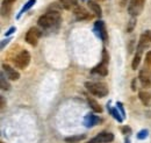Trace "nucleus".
<instances>
[{"label":"nucleus","instance_id":"nucleus-1","mask_svg":"<svg viewBox=\"0 0 151 143\" xmlns=\"http://www.w3.org/2000/svg\"><path fill=\"white\" fill-rule=\"evenodd\" d=\"M62 17L58 11H48L38 18L37 25L44 30H57L60 26Z\"/></svg>","mask_w":151,"mask_h":143},{"label":"nucleus","instance_id":"nucleus-2","mask_svg":"<svg viewBox=\"0 0 151 143\" xmlns=\"http://www.w3.org/2000/svg\"><path fill=\"white\" fill-rule=\"evenodd\" d=\"M85 87L91 94L99 98H105L108 94V86L102 82H86Z\"/></svg>","mask_w":151,"mask_h":143},{"label":"nucleus","instance_id":"nucleus-3","mask_svg":"<svg viewBox=\"0 0 151 143\" xmlns=\"http://www.w3.org/2000/svg\"><path fill=\"white\" fill-rule=\"evenodd\" d=\"M30 59H32V56L29 54V51L26 50V49H23V50H21L19 54L14 57L13 64H14V66L17 69L24 70L30 64Z\"/></svg>","mask_w":151,"mask_h":143},{"label":"nucleus","instance_id":"nucleus-4","mask_svg":"<svg viewBox=\"0 0 151 143\" xmlns=\"http://www.w3.org/2000/svg\"><path fill=\"white\" fill-rule=\"evenodd\" d=\"M147 0H130L129 6H128V13L132 15V18H137L141 15V13L144 9Z\"/></svg>","mask_w":151,"mask_h":143},{"label":"nucleus","instance_id":"nucleus-5","mask_svg":"<svg viewBox=\"0 0 151 143\" xmlns=\"http://www.w3.org/2000/svg\"><path fill=\"white\" fill-rule=\"evenodd\" d=\"M41 36H42V32L37 27H32L26 34V42L30 44L32 47H36Z\"/></svg>","mask_w":151,"mask_h":143},{"label":"nucleus","instance_id":"nucleus-6","mask_svg":"<svg viewBox=\"0 0 151 143\" xmlns=\"http://www.w3.org/2000/svg\"><path fill=\"white\" fill-rule=\"evenodd\" d=\"M149 47H151V30H145L144 33H142V35L139 36V41L137 43L136 51L142 54L143 50H145Z\"/></svg>","mask_w":151,"mask_h":143},{"label":"nucleus","instance_id":"nucleus-7","mask_svg":"<svg viewBox=\"0 0 151 143\" xmlns=\"http://www.w3.org/2000/svg\"><path fill=\"white\" fill-rule=\"evenodd\" d=\"M138 79H139V82H141L142 87H144V89H149V87H151V70H150V68L144 66L143 69H141V70H139V73H138Z\"/></svg>","mask_w":151,"mask_h":143},{"label":"nucleus","instance_id":"nucleus-8","mask_svg":"<svg viewBox=\"0 0 151 143\" xmlns=\"http://www.w3.org/2000/svg\"><path fill=\"white\" fill-rule=\"evenodd\" d=\"M114 141V134L109 131H101L87 143H109Z\"/></svg>","mask_w":151,"mask_h":143},{"label":"nucleus","instance_id":"nucleus-9","mask_svg":"<svg viewBox=\"0 0 151 143\" xmlns=\"http://www.w3.org/2000/svg\"><path fill=\"white\" fill-rule=\"evenodd\" d=\"M2 71L6 73V77L9 79V80H13V82H15V80H19L20 79V73L19 71L15 69V68H13V66H11L9 64H2Z\"/></svg>","mask_w":151,"mask_h":143},{"label":"nucleus","instance_id":"nucleus-10","mask_svg":"<svg viewBox=\"0 0 151 143\" xmlns=\"http://www.w3.org/2000/svg\"><path fill=\"white\" fill-rule=\"evenodd\" d=\"M73 15H75V18L77 19L78 21L91 20V19L93 18V15H92L88 11H86L84 7H81V6H77L75 9H73Z\"/></svg>","mask_w":151,"mask_h":143},{"label":"nucleus","instance_id":"nucleus-11","mask_svg":"<svg viewBox=\"0 0 151 143\" xmlns=\"http://www.w3.org/2000/svg\"><path fill=\"white\" fill-rule=\"evenodd\" d=\"M94 28H95V32H96L98 36H99L104 42H107V41H108V33H107L105 22L101 21V20L96 21L94 25Z\"/></svg>","mask_w":151,"mask_h":143},{"label":"nucleus","instance_id":"nucleus-12","mask_svg":"<svg viewBox=\"0 0 151 143\" xmlns=\"http://www.w3.org/2000/svg\"><path fill=\"white\" fill-rule=\"evenodd\" d=\"M100 121H101L100 118L96 116V115H94V114H92V113L87 114V115L84 118V125H85V127H87V128H92V127H94V126L98 125Z\"/></svg>","mask_w":151,"mask_h":143},{"label":"nucleus","instance_id":"nucleus-13","mask_svg":"<svg viewBox=\"0 0 151 143\" xmlns=\"http://www.w3.org/2000/svg\"><path fill=\"white\" fill-rule=\"evenodd\" d=\"M15 1L17 0H2V4H1V13H2V17H5V15L8 17L11 14L13 4Z\"/></svg>","mask_w":151,"mask_h":143},{"label":"nucleus","instance_id":"nucleus-14","mask_svg":"<svg viewBox=\"0 0 151 143\" xmlns=\"http://www.w3.org/2000/svg\"><path fill=\"white\" fill-rule=\"evenodd\" d=\"M92 72H93V73H98V74H100V76H102V77H106V76L108 74V64L101 61V63L98 64L94 69L92 70Z\"/></svg>","mask_w":151,"mask_h":143},{"label":"nucleus","instance_id":"nucleus-15","mask_svg":"<svg viewBox=\"0 0 151 143\" xmlns=\"http://www.w3.org/2000/svg\"><path fill=\"white\" fill-rule=\"evenodd\" d=\"M87 6L90 7V9L94 13V15H96L98 18H100L102 15V9L100 7V5L96 2V1H93V0H88L87 2Z\"/></svg>","mask_w":151,"mask_h":143},{"label":"nucleus","instance_id":"nucleus-16","mask_svg":"<svg viewBox=\"0 0 151 143\" xmlns=\"http://www.w3.org/2000/svg\"><path fill=\"white\" fill-rule=\"evenodd\" d=\"M138 98H139V100L142 101V104H143L144 106H149V105H150L151 94L148 91H145V90L139 91V92H138Z\"/></svg>","mask_w":151,"mask_h":143},{"label":"nucleus","instance_id":"nucleus-17","mask_svg":"<svg viewBox=\"0 0 151 143\" xmlns=\"http://www.w3.org/2000/svg\"><path fill=\"white\" fill-rule=\"evenodd\" d=\"M59 4L64 9H75L78 6V0H59Z\"/></svg>","mask_w":151,"mask_h":143},{"label":"nucleus","instance_id":"nucleus-18","mask_svg":"<svg viewBox=\"0 0 151 143\" xmlns=\"http://www.w3.org/2000/svg\"><path fill=\"white\" fill-rule=\"evenodd\" d=\"M87 103H88L90 107L93 109V112H95V113H101L102 112V107L99 105V103L96 100H94L93 98L87 97Z\"/></svg>","mask_w":151,"mask_h":143},{"label":"nucleus","instance_id":"nucleus-19","mask_svg":"<svg viewBox=\"0 0 151 143\" xmlns=\"http://www.w3.org/2000/svg\"><path fill=\"white\" fill-rule=\"evenodd\" d=\"M108 109H109V112H111V114L113 115V118L117 121V122H123V116H122V114L120 113V110L117 109V108H111L108 107Z\"/></svg>","mask_w":151,"mask_h":143},{"label":"nucleus","instance_id":"nucleus-20","mask_svg":"<svg viewBox=\"0 0 151 143\" xmlns=\"http://www.w3.org/2000/svg\"><path fill=\"white\" fill-rule=\"evenodd\" d=\"M35 4H36V0H28V1H27V2L24 4V6H23V7L21 8L20 13L18 14V18H20V17H21V15H22V14H23L24 12L29 11V9H30V8H32V7H33V6L35 5Z\"/></svg>","mask_w":151,"mask_h":143},{"label":"nucleus","instance_id":"nucleus-21","mask_svg":"<svg viewBox=\"0 0 151 143\" xmlns=\"http://www.w3.org/2000/svg\"><path fill=\"white\" fill-rule=\"evenodd\" d=\"M0 85H1V90H4V91H9L11 90V85L7 82V79L5 78L4 71L1 72V74H0Z\"/></svg>","mask_w":151,"mask_h":143},{"label":"nucleus","instance_id":"nucleus-22","mask_svg":"<svg viewBox=\"0 0 151 143\" xmlns=\"http://www.w3.org/2000/svg\"><path fill=\"white\" fill-rule=\"evenodd\" d=\"M141 59H142V54L136 51V54H135V57H134V59H132V68L134 69V70H136V69L138 68V65H139V63H141Z\"/></svg>","mask_w":151,"mask_h":143},{"label":"nucleus","instance_id":"nucleus-23","mask_svg":"<svg viewBox=\"0 0 151 143\" xmlns=\"http://www.w3.org/2000/svg\"><path fill=\"white\" fill-rule=\"evenodd\" d=\"M85 137H86V135H77V136H70V137H66L65 139V142L68 143H77L79 142V141H81V140H85Z\"/></svg>","mask_w":151,"mask_h":143},{"label":"nucleus","instance_id":"nucleus-24","mask_svg":"<svg viewBox=\"0 0 151 143\" xmlns=\"http://www.w3.org/2000/svg\"><path fill=\"white\" fill-rule=\"evenodd\" d=\"M148 135H149V130H148V129H142V130H139V131L137 133L136 137H137L138 140H144V139L148 137Z\"/></svg>","mask_w":151,"mask_h":143},{"label":"nucleus","instance_id":"nucleus-25","mask_svg":"<svg viewBox=\"0 0 151 143\" xmlns=\"http://www.w3.org/2000/svg\"><path fill=\"white\" fill-rule=\"evenodd\" d=\"M136 18H132L130 19V21L128 22V26H127V32L128 33H130V32H132V29H134V27L136 26Z\"/></svg>","mask_w":151,"mask_h":143},{"label":"nucleus","instance_id":"nucleus-26","mask_svg":"<svg viewBox=\"0 0 151 143\" xmlns=\"http://www.w3.org/2000/svg\"><path fill=\"white\" fill-rule=\"evenodd\" d=\"M145 65L148 68H151V50H149L145 55Z\"/></svg>","mask_w":151,"mask_h":143},{"label":"nucleus","instance_id":"nucleus-27","mask_svg":"<svg viewBox=\"0 0 151 143\" xmlns=\"http://www.w3.org/2000/svg\"><path fill=\"white\" fill-rule=\"evenodd\" d=\"M116 108H117V109L120 110V113H121V114H122V116L124 118V116H126V112H124V108H123V105H122L121 103H117V104H116Z\"/></svg>","mask_w":151,"mask_h":143},{"label":"nucleus","instance_id":"nucleus-28","mask_svg":"<svg viewBox=\"0 0 151 143\" xmlns=\"http://www.w3.org/2000/svg\"><path fill=\"white\" fill-rule=\"evenodd\" d=\"M15 30H17V28H15V27H12V28H9V29H8L7 32H6V34H5V35H6V36H9L11 34H13V33H14Z\"/></svg>","mask_w":151,"mask_h":143},{"label":"nucleus","instance_id":"nucleus-29","mask_svg":"<svg viewBox=\"0 0 151 143\" xmlns=\"http://www.w3.org/2000/svg\"><path fill=\"white\" fill-rule=\"evenodd\" d=\"M122 133H123V134H130V133H132L130 127H123V128H122Z\"/></svg>","mask_w":151,"mask_h":143},{"label":"nucleus","instance_id":"nucleus-30","mask_svg":"<svg viewBox=\"0 0 151 143\" xmlns=\"http://www.w3.org/2000/svg\"><path fill=\"white\" fill-rule=\"evenodd\" d=\"M11 41V38H6V40H4L2 42H1V49H4L5 48V46L6 44H8V42Z\"/></svg>","mask_w":151,"mask_h":143},{"label":"nucleus","instance_id":"nucleus-31","mask_svg":"<svg viewBox=\"0 0 151 143\" xmlns=\"http://www.w3.org/2000/svg\"><path fill=\"white\" fill-rule=\"evenodd\" d=\"M0 100H1V109H2V108L5 107V98L1 95V97H0Z\"/></svg>","mask_w":151,"mask_h":143},{"label":"nucleus","instance_id":"nucleus-32","mask_svg":"<svg viewBox=\"0 0 151 143\" xmlns=\"http://www.w3.org/2000/svg\"><path fill=\"white\" fill-rule=\"evenodd\" d=\"M135 84H136V78L132 80V91H136V86H135Z\"/></svg>","mask_w":151,"mask_h":143},{"label":"nucleus","instance_id":"nucleus-33","mask_svg":"<svg viewBox=\"0 0 151 143\" xmlns=\"http://www.w3.org/2000/svg\"><path fill=\"white\" fill-rule=\"evenodd\" d=\"M126 143H130V140L129 139H126Z\"/></svg>","mask_w":151,"mask_h":143},{"label":"nucleus","instance_id":"nucleus-34","mask_svg":"<svg viewBox=\"0 0 151 143\" xmlns=\"http://www.w3.org/2000/svg\"><path fill=\"white\" fill-rule=\"evenodd\" d=\"M96 1H100V0H96Z\"/></svg>","mask_w":151,"mask_h":143},{"label":"nucleus","instance_id":"nucleus-35","mask_svg":"<svg viewBox=\"0 0 151 143\" xmlns=\"http://www.w3.org/2000/svg\"><path fill=\"white\" fill-rule=\"evenodd\" d=\"M0 143H4V142H0Z\"/></svg>","mask_w":151,"mask_h":143}]
</instances>
